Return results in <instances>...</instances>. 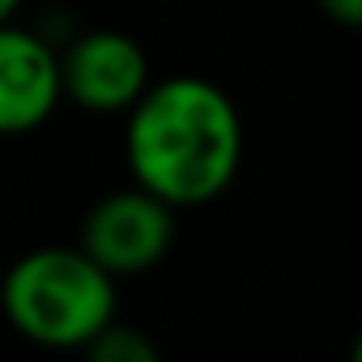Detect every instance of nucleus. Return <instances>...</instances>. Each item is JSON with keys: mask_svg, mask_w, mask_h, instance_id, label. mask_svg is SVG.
Wrapping results in <instances>:
<instances>
[{"mask_svg": "<svg viewBox=\"0 0 362 362\" xmlns=\"http://www.w3.org/2000/svg\"><path fill=\"white\" fill-rule=\"evenodd\" d=\"M124 115L132 184L170 209L209 205L235 184L243 162V119L222 86L192 73L162 77L149 81Z\"/></svg>", "mask_w": 362, "mask_h": 362, "instance_id": "nucleus-1", "label": "nucleus"}, {"mask_svg": "<svg viewBox=\"0 0 362 362\" xmlns=\"http://www.w3.org/2000/svg\"><path fill=\"white\" fill-rule=\"evenodd\" d=\"M0 311L35 345L81 349L115 320V277L77 247H35L9 264Z\"/></svg>", "mask_w": 362, "mask_h": 362, "instance_id": "nucleus-2", "label": "nucleus"}, {"mask_svg": "<svg viewBox=\"0 0 362 362\" xmlns=\"http://www.w3.org/2000/svg\"><path fill=\"white\" fill-rule=\"evenodd\" d=\"M175 243V209L145 188H119L94 201L77 230V252H86L107 277H132L153 269Z\"/></svg>", "mask_w": 362, "mask_h": 362, "instance_id": "nucleus-3", "label": "nucleus"}, {"mask_svg": "<svg viewBox=\"0 0 362 362\" xmlns=\"http://www.w3.org/2000/svg\"><path fill=\"white\" fill-rule=\"evenodd\" d=\"M60 98L90 115H124L149 86L145 47L124 30H81L56 52Z\"/></svg>", "mask_w": 362, "mask_h": 362, "instance_id": "nucleus-4", "label": "nucleus"}, {"mask_svg": "<svg viewBox=\"0 0 362 362\" xmlns=\"http://www.w3.org/2000/svg\"><path fill=\"white\" fill-rule=\"evenodd\" d=\"M56 47L26 26H0V136L43 128L60 107Z\"/></svg>", "mask_w": 362, "mask_h": 362, "instance_id": "nucleus-5", "label": "nucleus"}, {"mask_svg": "<svg viewBox=\"0 0 362 362\" xmlns=\"http://www.w3.org/2000/svg\"><path fill=\"white\" fill-rule=\"evenodd\" d=\"M81 349H86V362H162L153 337H145L132 324H115V320L98 328Z\"/></svg>", "mask_w": 362, "mask_h": 362, "instance_id": "nucleus-6", "label": "nucleus"}, {"mask_svg": "<svg viewBox=\"0 0 362 362\" xmlns=\"http://www.w3.org/2000/svg\"><path fill=\"white\" fill-rule=\"evenodd\" d=\"M315 9L337 26H358L362 22V0H315Z\"/></svg>", "mask_w": 362, "mask_h": 362, "instance_id": "nucleus-7", "label": "nucleus"}, {"mask_svg": "<svg viewBox=\"0 0 362 362\" xmlns=\"http://www.w3.org/2000/svg\"><path fill=\"white\" fill-rule=\"evenodd\" d=\"M22 9V0H0V26L5 22H13V13Z\"/></svg>", "mask_w": 362, "mask_h": 362, "instance_id": "nucleus-8", "label": "nucleus"}]
</instances>
